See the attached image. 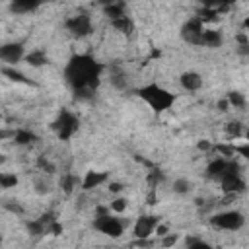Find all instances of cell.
I'll return each mask as SVG.
<instances>
[{"mask_svg":"<svg viewBox=\"0 0 249 249\" xmlns=\"http://www.w3.org/2000/svg\"><path fill=\"white\" fill-rule=\"evenodd\" d=\"M103 64L89 54H74L64 66V80L76 97H89L101 82Z\"/></svg>","mask_w":249,"mask_h":249,"instance_id":"obj_1","label":"cell"},{"mask_svg":"<svg viewBox=\"0 0 249 249\" xmlns=\"http://www.w3.org/2000/svg\"><path fill=\"white\" fill-rule=\"evenodd\" d=\"M134 93L154 111V113H163L167 109H171V105L175 103V93H171L169 89L161 88L160 84H146L134 89Z\"/></svg>","mask_w":249,"mask_h":249,"instance_id":"obj_2","label":"cell"},{"mask_svg":"<svg viewBox=\"0 0 249 249\" xmlns=\"http://www.w3.org/2000/svg\"><path fill=\"white\" fill-rule=\"evenodd\" d=\"M93 230H97L99 233L111 237V239H119L124 233V222L117 216V214H99L93 218Z\"/></svg>","mask_w":249,"mask_h":249,"instance_id":"obj_3","label":"cell"},{"mask_svg":"<svg viewBox=\"0 0 249 249\" xmlns=\"http://www.w3.org/2000/svg\"><path fill=\"white\" fill-rule=\"evenodd\" d=\"M210 226L224 231H237L245 226V216L239 210H222L210 218Z\"/></svg>","mask_w":249,"mask_h":249,"instance_id":"obj_4","label":"cell"},{"mask_svg":"<svg viewBox=\"0 0 249 249\" xmlns=\"http://www.w3.org/2000/svg\"><path fill=\"white\" fill-rule=\"evenodd\" d=\"M53 128L56 130V134H58L60 140H70L78 132V119H76L74 113L62 109L58 113V119L53 123Z\"/></svg>","mask_w":249,"mask_h":249,"instance_id":"obj_5","label":"cell"},{"mask_svg":"<svg viewBox=\"0 0 249 249\" xmlns=\"http://www.w3.org/2000/svg\"><path fill=\"white\" fill-rule=\"evenodd\" d=\"M220 189L224 195H230V196H235L239 193H243L247 189L245 185V179L239 175V167H231L230 171H226L222 177H220Z\"/></svg>","mask_w":249,"mask_h":249,"instance_id":"obj_6","label":"cell"},{"mask_svg":"<svg viewBox=\"0 0 249 249\" xmlns=\"http://www.w3.org/2000/svg\"><path fill=\"white\" fill-rule=\"evenodd\" d=\"M204 21L198 18V16H193L189 18L183 27H181V37L183 41H187L189 45H195V47H200L202 45V33H204Z\"/></svg>","mask_w":249,"mask_h":249,"instance_id":"obj_7","label":"cell"},{"mask_svg":"<svg viewBox=\"0 0 249 249\" xmlns=\"http://www.w3.org/2000/svg\"><path fill=\"white\" fill-rule=\"evenodd\" d=\"M64 27H66V31H68L70 35H74V37H78V39H84V37H88V35L93 31V27H91V18L86 16V14L70 16V18L64 21Z\"/></svg>","mask_w":249,"mask_h":249,"instance_id":"obj_8","label":"cell"},{"mask_svg":"<svg viewBox=\"0 0 249 249\" xmlns=\"http://www.w3.org/2000/svg\"><path fill=\"white\" fill-rule=\"evenodd\" d=\"M27 53L23 49L21 43H4L0 47V60H2V66H14L21 60H25Z\"/></svg>","mask_w":249,"mask_h":249,"instance_id":"obj_9","label":"cell"},{"mask_svg":"<svg viewBox=\"0 0 249 249\" xmlns=\"http://www.w3.org/2000/svg\"><path fill=\"white\" fill-rule=\"evenodd\" d=\"M158 224H160V218L158 216H152V214H144V216L136 218V222L132 226L134 239H150L154 235Z\"/></svg>","mask_w":249,"mask_h":249,"instance_id":"obj_10","label":"cell"},{"mask_svg":"<svg viewBox=\"0 0 249 249\" xmlns=\"http://www.w3.org/2000/svg\"><path fill=\"white\" fill-rule=\"evenodd\" d=\"M237 163H233L231 160H226V158H214L208 165H206V175L210 177V179H216V181H220V177L226 173V171H230L231 167H235Z\"/></svg>","mask_w":249,"mask_h":249,"instance_id":"obj_11","label":"cell"},{"mask_svg":"<svg viewBox=\"0 0 249 249\" xmlns=\"http://www.w3.org/2000/svg\"><path fill=\"white\" fill-rule=\"evenodd\" d=\"M179 84H181L183 89L195 93V91H198L202 88V76L198 72H195V70H187V72H183L179 76Z\"/></svg>","mask_w":249,"mask_h":249,"instance_id":"obj_12","label":"cell"},{"mask_svg":"<svg viewBox=\"0 0 249 249\" xmlns=\"http://www.w3.org/2000/svg\"><path fill=\"white\" fill-rule=\"evenodd\" d=\"M105 181H109V173L107 171H93V169H89V171H86V175L82 179V189L84 191H91L95 187H101Z\"/></svg>","mask_w":249,"mask_h":249,"instance_id":"obj_13","label":"cell"},{"mask_svg":"<svg viewBox=\"0 0 249 249\" xmlns=\"http://www.w3.org/2000/svg\"><path fill=\"white\" fill-rule=\"evenodd\" d=\"M222 43H224L222 31H218V29H210V27L204 29V33H202V45H204V47L216 49V47H222Z\"/></svg>","mask_w":249,"mask_h":249,"instance_id":"obj_14","label":"cell"},{"mask_svg":"<svg viewBox=\"0 0 249 249\" xmlns=\"http://www.w3.org/2000/svg\"><path fill=\"white\" fill-rule=\"evenodd\" d=\"M37 140V136H35V132H31L29 128H18V130H14V142L18 144V146H29V144H33Z\"/></svg>","mask_w":249,"mask_h":249,"instance_id":"obj_15","label":"cell"},{"mask_svg":"<svg viewBox=\"0 0 249 249\" xmlns=\"http://www.w3.org/2000/svg\"><path fill=\"white\" fill-rule=\"evenodd\" d=\"M41 4L33 2V0H16V2H12V12H16V14H31Z\"/></svg>","mask_w":249,"mask_h":249,"instance_id":"obj_16","label":"cell"},{"mask_svg":"<svg viewBox=\"0 0 249 249\" xmlns=\"http://www.w3.org/2000/svg\"><path fill=\"white\" fill-rule=\"evenodd\" d=\"M0 72H2V76H6L10 82H18V84H31V80H27L25 78V74H21L19 70H16L14 66H2L0 68Z\"/></svg>","mask_w":249,"mask_h":249,"instance_id":"obj_17","label":"cell"},{"mask_svg":"<svg viewBox=\"0 0 249 249\" xmlns=\"http://www.w3.org/2000/svg\"><path fill=\"white\" fill-rule=\"evenodd\" d=\"M103 12H105V16H107L111 21H113V19H119V18H123V16H126L123 2H111V4H107V6L103 8Z\"/></svg>","mask_w":249,"mask_h":249,"instance_id":"obj_18","label":"cell"},{"mask_svg":"<svg viewBox=\"0 0 249 249\" xmlns=\"http://www.w3.org/2000/svg\"><path fill=\"white\" fill-rule=\"evenodd\" d=\"M25 60H27V64H31L33 68H39V66H45L47 62H49V58H47V54L41 51V49H35V51H31V53H27V56H25Z\"/></svg>","mask_w":249,"mask_h":249,"instance_id":"obj_19","label":"cell"},{"mask_svg":"<svg viewBox=\"0 0 249 249\" xmlns=\"http://www.w3.org/2000/svg\"><path fill=\"white\" fill-rule=\"evenodd\" d=\"M111 25H113L117 31L124 33V35H130L132 29H134V23H132V19H130L128 16H123V18H119V19H113Z\"/></svg>","mask_w":249,"mask_h":249,"instance_id":"obj_20","label":"cell"},{"mask_svg":"<svg viewBox=\"0 0 249 249\" xmlns=\"http://www.w3.org/2000/svg\"><path fill=\"white\" fill-rule=\"evenodd\" d=\"M191 189H193V183H191L187 177H177V179L171 183V191H173L175 195H187V193H191Z\"/></svg>","mask_w":249,"mask_h":249,"instance_id":"obj_21","label":"cell"},{"mask_svg":"<svg viewBox=\"0 0 249 249\" xmlns=\"http://www.w3.org/2000/svg\"><path fill=\"white\" fill-rule=\"evenodd\" d=\"M226 99H228L230 107H233V109H243L245 103H247V99H245V95L241 91H228Z\"/></svg>","mask_w":249,"mask_h":249,"instance_id":"obj_22","label":"cell"},{"mask_svg":"<svg viewBox=\"0 0 249 249\" xmlns=\"http://www.w3.org/2000/svg\"><path fill=\"white\" fill-rule=\"evenodd\" d=\"M18 175L16 173H8V171H4V173H0V187L2 189H14L16 185H18Z\"/></svg>","mask_w":249,"mask_h":249,"instance_id":"obj_23","label":"cell"},{"mask_svg":"<svg viewBox=\"0 0 249 249\" xmlns=\"http://www.w3.org/2000/svg\"><path fill=\"white\" fill-rule=\"evenodd\" d=\"M185 249H214L208 241L200 239V237H187L185 239Z\"/></svg>","mask_w":249,"mask_h":249,"instance_id":"obj_24","label":"cell"},{"mask_svg":"<svg viewBox=\"0 0 249 249\" xmlns=\"http://www.w3.org/2000/svg\"><path fill=\"white\" fill-rule=\"evenodd\" d=\"M25 226H27V231L31 235H43V233H47V224L43 220H33V222H27Z\"/></svg>","mask_w":249,"mask_h":249,"instance_id":"obj_25","label":"cell"},{"mask_svg":"<svg viewBox=\"0 0 249 249\" xmlns=\"http://www.w3.org/2000/svg\"><path fill=\"white\" fill-rule=\"evenodd\" d=\"M226 132H228V136H233V138H239V136L245 134L243 124H241L239 121H230V123L226 124Z\"/></svg>","mask_w":249,"mask_h":249,"instance_id":"obj_26","label":"cell"},{"mask_svg":"<svg viewBox=\"0 0 249 249\" xmlns=\"http://www.w3.org/2000/svg\"><path fill=\"white\" fill-rule=\"evenodd\" d=\"M109 208H111V212H115V214H123V212L128 208V200H126L124 196H117V198H113V200L109 202Z\"/></svg>","mask_w":249,"mask_h":249,"instance_id":"obj_27","label":"cell"},{"mask_svg":"<svg viewBox=\"0 0 249 249\" xmlns=\"http://www.w3.org/2000/svg\"><path fill=\"white\" fill-rule=\"evenodd\" d=\"M37 167H39L43 173H54V163L49 161L45 156H39V160H37Z\"/></svg>","mask_w":249,"mask_h":249,"instance_id":"obj_28","label":"cell"},{"mask_svg":"<svg viewBox=\"0 0 249 249\" xmlns=\"http://www.w3.org/2000/svg\"><path fill=\"white\" fill-rule=\"evenodd\" d=\"M76 185H78V179H76L74 175H64V179H62V189H64L66 195H70V193L76 189Z\"/></svg>","mask_w":249,"mask_h":249,"instance_id":"obj_29","label":"cell"},{"mask_svg":"<svg viewBox=\"0 0 249 249\" xmlns=\"http://www.w3.org/2000/svg\"><path fill=\"white\" fill-rule=\"evenodd\" d=\"M111 84H113L117 89H124V88H126V74H123V72L113 74V76H111Z\"/></svg>","mask_w":249,"mask_h":249,"instance_id":"obj_30","label":"cell"},{"mask_svg":"<svg viewBox=\"0 0 249 249\" xmlns=\"http://www.w3.org/2000/svg\"><path fill=\"white\" fill-rule=\"evenodd\" d=\"M177 241H179V233H167L165 237H161V247H163V249L175 247Z\"/></svg>","mask_w":249,"mask_h":249,"instance_id":"obj_31","label":"cell"},{"mask_svg":"<svg viewBox=\"0 0 249 249\" xmlns=\"http://www.w3.org/2000/svg\"><path fill=\"white\" fill-rule=\"evenodd\" d=\"M161 181H163V173H161V171H150V175H148V185H150L152 189L158 187Z\"/></svg>","mask_w":249,"mask_h":249,"instance_id":"obj_32","label":"cell"},{"mask_svg":"<svg viewBox=\"0 0 249 249\" xmlns=\"http://www.w3.org/2000/svg\"><path fill=\"white\" fill-rule=\"evenodd\" d=\"M154 233H156V237L161 239V237H165L167 233H171V230H169V226H167L165 222H160V224L156 226V231H154Z\"/></svg>","mask_w":249,"mask_h":249,"instance_id":"obj_33","label":"cell"},{"mask_svg":"<svg viewBox=\"0 0 249 249\" xmlns=\"http://www.w3.org/2000/svg\"><path fill=\"white\" fill-rule=\"evenodd\" d=\"M233 152L243 156L245 160H249V142L247 144H233Z\"/></svg>","mask_w":249,"mask_h":249,"instance_id":"obj_34","label":"cell"},{"mask_svg":"<svg viewBox=\"0 0 249 249\" xmlns=\"http://www.w3.org/2000/svg\"><path fill=\"white\" fill-rule=\"evenodd\" d=\"M47 233H51V235H60V233H62V226H60L56 220H53V222L47 226Z\"/></svg>","mask_w":249,"mask_h":249,"instance_id":"obj_35","label":"cell"},{"mask_svg":"<svg viewBox=\"0 0 249 249\" xmlns=\"http://www.w3.org/2000/svg\"><path fill=\"white\" fill-rule=\"evenodd\" d=\"M107 189H109V193H121L123 189H124V185L123 183H119V181H109V185H107Z\"/></svg>","mask_w":249,"mask_h":249,"instance_id":"obj_36","label":"cell"},{"mask_svg":"<svg viewBox=\"0 0 249 249\" xmlns=\"http://www.w3.org/2000/svg\"><path fill=\"white\" fill-rule=\"evenodd\" d=\"M4 208L6 210H10V212H14V214H23V208L16 202V204H10V202H4Z\"/></svg>","mask_w":249,"mask_h":249,"instance_id":"obj_37","label":"cell"},{"mask_svg":"<svg viewBox=\"0 0 249 249\" xmlns=\"http://www.w3.org/2000/svg\"><path fill=\"white\" fill-rule=\"evenodd\" d=\"M237 54L249 56V43H237Z\"/></svg>","mask_w":249,"mask_h":249,"instance_id":"obj_38","label":"cell"},{"mask_svg":"<svg viewBox=\"0 0 249 249\" xmlns=\"http://www.w3.org/2000/svg\"><path fill=\"white\" fill-rule=\"evenodd\" d=\"M216 107H218V111H220V113H226V111L230 109V103H228V99L224 97V99H220V101L216 103Z\"/></svg>","mask_w":249,"mask_h":249,"instance_id":"obj_39","label":"cell"},{"mask_svg":"<svg viewBox=\"0 0 249 249\" xmlns=\"http://www.w3.org/2000/svg\"><path fill=\"white\" fill-rule=\"evenodd\" d=\"M196 148L202 150V152H210L212 150V144L208 140H200V142H196Z\"/></svg>","mask_w":249,"mask_h":249,"instance_id":"obj_40","label":"cell"},{"mask_svg":"<svg viewBox=\"0 0 249 249\" xmlns=\"http://www.w3.org/2000/svg\"><path fill=\"white\" fill-rule=\"evenodd\" d=\"M243 33H245V35L249 37V16H247V18L243 19Z\"/></svg>","mask_w":249,"mask_h":249,"instance_id":"obj_41","label":"cell"},{"mask_svg":"<svg viewBox=\"0 0 249 249\" xmlns=\"http://www.w3.org/2000/svg\"><path fill=\"white\" fill-rule=\"evenodd\" d=\"M243 136H245V140H247V142H249V128H247V130H245V134H243Z\"/></svg>","mask_w":249,"mask_h":249,"instance_id":"obj_42","label":"cell"}]
</instances>
